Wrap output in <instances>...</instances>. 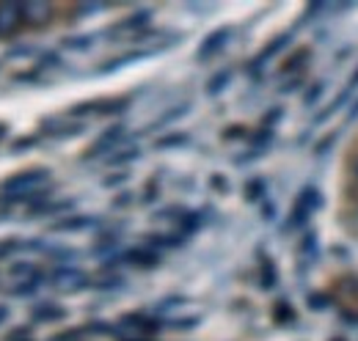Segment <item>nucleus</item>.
Returning <instances> with one entry per match:
<instances>
[{
  "label": "nucleus",
  "instance_id": "obj_4",
  "mask_svg": "<svg viewBox=\"0 0 358 341\" xmlns=\"http://www.w3.org/2000/svg\"><path fill=\"white\" fill-rule=\"evenodd\" d=\"M229 36H231V31H229V28H218L215 34H210V36L204 39V44H201V47H199V52H196V58H199V61H210V58H215V55L226 47Z\"/></svg>",
  "mask_w": 358,
  "mask_h": 341
},
{
  "label": "nucleus",
  "instance_id": "obj_3",
  "mask_svg": "<svg viewBox=\"0 0 358 341\" xmlns=\"http://www.w3.org/2000/svg\"><path fill=\"white\" fill-rule=\"evenodd\" d=\"M22 6V22L25 25H47L55 14L52 3H45V0H31V3H20Z\"/></svg>",
  "mask_w": 358,
  "mask_h": 341
},
{
  "label": "nucleus",
  "instance_id": "obj_7",
  "mask_svg": "<svg viewBox=\"0 0 358 341\" xmlns=\"http://www.w3.org/2000/svg\"><path fill=\"white\" fill-rule=\"evenodd\" d=\"M89 226H94V217H69V220L55 223V231H83Z\"/></svg>",
  "mask_w": 358,
  "mask_h": 341
},
{
  "label": "nucleus",
  "instance_id": "obj_10",
  "mask_svg": "<svg viewBox=\"0 0 358 341\" xmlns=\"http://www.w3.org/2000/svg\"><path fill=\"white\" fill-rule=\"evenodd\" d=\"M6 314H8V308H0V322L6 319Z\"/></svg>",
  "mask_w": 358,
  "mask_h": 341
},
{
  "label": "nucleus",
  "instance_id": "obj_2",
  "mask_svg": "<svg viewBox=\"0 0 358 341\" xmlns=\"http://www.w3.org/2000/svg\"><path fill=\"white\" fill-rule=\"evenodd\" d=\"M22 6L20 3H0V39L14 36L22 28Z\"/></svg>",
  "mask_w": 358,
  "mask_h": 341
},
{
  "label": "nucleus",
  "instance_id": "obj_6",
  "mask_svg": "<svg viewBox=\"0 0 358 341\" xmlns=\"http://www.w3.org/2000/svg\"><path fill=\"white\" fill-rule=\"evenodd\" d=\"M124 138V127H110L94 146H91V157H96V154H105V152H113L116 146H119V140Z\"/></svg>",
  "mask_w": 358,
  "mask_h": 341
},
{
  "label": "nucleus",
  "instance_id": "obj_8",
  "mask_svg": "<svg viewBox=\"0 0 358 341\" xmlns=\"http://www.w3.org/2000/svg\"><path fill=\"white\" fill-rule=\"evenodd\" d=\"M36 319H61L64 317V311L61 308H50V303H45L42 308H36V314H34Z\"/></svg>",
  "mask_w": 358,
  "mask_h": 341
},
{
  "label": "nucleus",
  "instance_id": "obj_9",
  "mask_svg": "<svg viewBox=\"0 0 358 341\" xmlns=\"http://www.w3.org/2000/svg\"><path fill=\"white\" fill-rule=\"evenodd\" d=\"M14 248H17V242H0V256L11 254Z\"/></svg>",
  "mask_w": 358,
  "mask_h": 341
},
{
  "label": "nucleus",
  "instance_id": "obj_1",
  "mask_svg": "<svg viewBox=\"0 0 358 341\" xmlns=\"http://www.w3.org/2000/svg\"><path fill=\"white\" fill-rule=\"evenodd\" d=\"M47 184H50V173L45 168L20 170L0 184V193H6L11 201H31L45 196Z\"/></svg>",
  "mask_w": 358,
  "mask_h": 341
},
{
  "label": "nucleus",
  "instance_id": "obj_5",
  "mask_svg": "<svg viewBox=\"0 0 358 341\" xmlns=\"http://www.w3.org/2000/svg\"><path fill=\"white\" fill-rule=\"evenodd\" d=\"M52 286L61 292H80L86 286V275L80 270H58L52 275Z\"/></svg>",
  "mask_w": 358,
  "mask_h": 341
},
{
  "label": "nucleus",
  "instance_id": "obj_11",
  "mask_svg": "<svg viewBox=\"0 0 358 341\" xmlns=\"http://www.w3.org/2000/svg\"><path fill=\"white\" fill-rule=\"evenodd\" d=\"M356 173H358V160H356Z\"/></svg>",
  "mask_w": 358,
  "mask_h": 341
}]
</instances>
